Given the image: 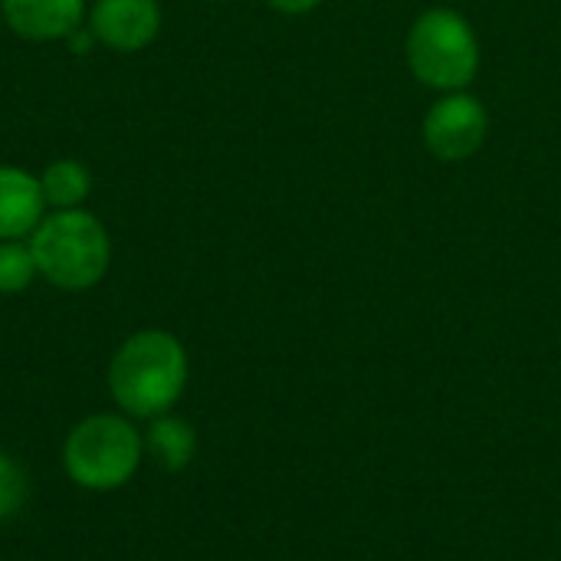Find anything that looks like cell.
I'll return each mask as SVG.
<instances>
[{"label": "cell", "mask_w": 561, "mask_h": 561, "mask_svg": "<svg viewBox=\"0 0 561 561\" xmlns=\"http://www.w3.org/2000/svg\"><path fill=\"white\" fill-rule=\"evenodd\" d=\"M187 381L184 345L164 329L135 332L108 365V388L118 408L135 417H158L181 398Z\"/></svg>", "instance_id": "1"}, {"label": "cell", "mask_w": 561, "mask_h": 561, "mask_svg": "<svg viewBox=\"0 0 561 561\" xmlns=\"http://www.w3.org/2000/svg\"><path fill=\"white\" fill-rule=\"evenodd\" d=\"M30 250L43 279L56 289L82 293L102 283L112 263V240L105 224L82 210H49L30 233Z\"/></svg>", "instance_id": "2"}, {"label": "cell", "mask_w": 561, "mask_h": 561, "mask_svg": "<svg viewBox=\"0 0 561 561\" xmlns=\"http://www.w3.org/2000/svg\"><path fill=\"white\" fill-rule=\"evenodd\" d=\"M404 56L411 72L437 92H463L480 72L477 30L450 7H431L414 20Z\"/></svg>", "instance_id": "3"}, {"label": "cell", "mask_w": 561, "mask_h": 561, "mask_svg": "<svg viewBox=\"0 0 561 561\" xmlns=\"http://www.w3.org/2000/svg\"><path fill=\"white\" fill-rule=\"evenodd\" d=\"M66 473L85 490H115L141 463V440L128 421L115 414L85 417L66 440Z\"/></svg>", "instance_id": "4"}, {"label": "cell", "mask_w": 561, "mask_h": 561, "mask_svg": "<svg viewBox=\"0 0 561 561\" xmlns=\"http://www.w3.org/2000/svg\"><path fill=\"white\" fill-rule=\"evenodd\" d=\"M490 131V115L477 95L463 92H444L424 115L421 135L434 158L454 164L473 158Z\"/></svg>", "instance_id": "5"}, {"label": "cell", "mask_w": 561, "mask_h": 561, "mask_svg": "<svg viewBox=\"0 0 561 561\" xmlns=\"http://www.w3.org/2000/svg\"><path fill=\"white\" fill-rule=\"evenodd\" d=\"M95 43L115 53H141L161 33L158 0H95L85 13Z\"/></svg>", "instance_id": "6"}, {"label": "cell", "mask_w": 561, "mask_h": 561, "mask_svg": "<svg viewBox=\"0 0 561 561\" xmlns=\"http://www.w3.org/2000/svg\"><path fill=\"white\" fill-rule=\"evenodd\" d=\"M85 0H0V16L13 36L30 43H56L82 26Z\"/></svg>", "instance_id": "7"}, {"label": "cell", "mask_w": 561, "mask_h": 561, "mask_svg": "<svg viewBox=\"0 0 561 561\" xmlns=\"http://www.w3.org/2000/svg\"><path fill=\"white\" fill-rule=\"evenodd\" d=\"M46 217L39 174L16 164H0V240H30Z\"/></svg>", "instance_id": "8"}, {"label": "cell", "mask_w": 561, "mask_h": 561, "mask_svg": "<svg viewBox=\"0 0 561 561\" xmlns=\"http://www.w3.org/2000/svg\"><path fill=\"white\" fill-rule=\"evenodd\" d=\"M39 187L46 197V207L53 210H72L82 207L92 194V171L76 158H56L39 171Z\"/></svg>", "instance_id": "9"}, {"label": "cell", "mask_w": 561, "mask_h": 561, "mask_svg": "<svg viewBox=\"0 0 561 561\" xmlns=\"http://www.w3.org/2000/svg\"><path fill=\"white\" fill-rule=\"evenodd\" d=\"M39 276L30 240H0V296H16L30 289Z\"/></svg>", "instance_id": "10"}, {"label": "cell", "mask_w": 561, "mask_h": 561, "mask_svg": "<svg viewBox=\"0 0 561 561\" xmlns=\"http://www.w3.org/2000/svg\"><path fill=\"white\" fill-rule=\"evenodd\" d=\"M151 447L164 457L168 467L178 470V467H184V463L191 460V454H194V431H191L187 424H181V421L164 417V421H158L154 431H151Z\"/></svg>", "instance_id": "11"}, {"label": "cell", "mask_w": 561, "mask_h": 561, "mask_svg": "<svg viewBox=\"0 0 561 561\" xmlns=\"http://www.w3.org/2000/svg\"><path fill=\"white\" fill-rule=\"evenodd\" d=\"M20 500H23V477L7 457H0V516H10L20 506Z\"/></svg>", "instance_id": "12"}, {"label": "cell", "mask_w": 561, "mask_h": 561, "mask_svg": "<svg viewBox=\"0 0 561 561\" xmlns=\"http://www.w3.org/2000/svg\"><path fill=\"white\" fill-rule=\"evenodd\" d=\"M270 10H276V13H286V16H299V13H309V10H316L322 0H263Z\"/></svg>", "instance_id": "13"}]
</instances>
